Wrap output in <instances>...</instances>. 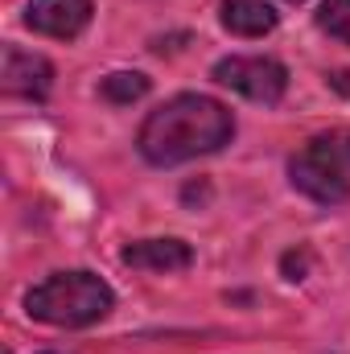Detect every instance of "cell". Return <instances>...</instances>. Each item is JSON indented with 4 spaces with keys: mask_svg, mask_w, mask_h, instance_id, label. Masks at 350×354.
I'll return each mask as SVG.
<instances>
[{
    "mask_svg": "<svg viewBox=\"0 0 350 354\" xmlns=\"http://www.w3.org/2000/svg\"><path fill=\"white\" fill-rule=\"evenodd\" d=\"M235 136V115L210 95H174L140 124V157L153 165H181L219 153Z\"/></svg>",
    "mask_w": 350,
    "mask_h": 354,
    "instance_id": "cell-1",
    "label": "cell"
},
{
    "mask_svg": "<svg viewBox=\"0 0 350 354\" xmlns=\"http://www.w3.org/2000/svg\"><path fill=\"white\" fill-rule=\"evenodd\" d=\"M116 297L95 272H54L25 292V313L58 330H83L111 313Z\"/></svg>",
    "mask_w": 350,
    "mask_h": 354,
    "instance_id": "cell-2",
    "label": "cell"
},
{
    "mask_svg": "<svg viewBox=\"0 0 350 354\" xmlns=\"http://www.w3.org/2000/svg\"><path fill=\"white\" fill-rule=\"evenodd\" d=\"M293 185L322 202V206H338L350 198V128L334 132H317L313 140H305V149L288 161Z\"/></svg>",
    "mask_w": 350,
    "mask_h": 354,
    "instance_id": "cell-3",
    "label": "cell"
},
{
    "mask_svg": "<svg viewBox=\"0 0 350 354\" xmlns=\"http://www.w3.org/2000/svg\"><path fill=\"white\" fill-rule=\"evenodd\" d=\"M214 83L239 91L243 99L252 103H276L284 91H288V71L276 62V58H260V54H235V58H223L214 62Z\"/></svg>",
    "mask_w": 350,
    "mask_h": 354,
    "instance_id": "cell-4",
    "label": "cell"
},
{
    "mask_svg": "<svg viewBox=\"0 0 350 354\" xmlns=\"http://www.w3.org/2000/svg\"><path fill=\"white\" fill-rule=\"evenodd\" d=\"M25 25L42 37L71 41L91 25V0H29L25 4Z\"/></svg>",
    "mask_w": 350,
    "mask_h": 354,
    "instance_id": "cell-5",
    "label": "cell"
},
{
    "mask_svg": "<svg viewBox=\"0 0 350 354\" xmlns=\"http://www.w3.org/2000/svg\"><path fill=\"white\" fill-rule=\"evenodd\" d=\"M4 95H21V99H46L54 87V66L42 54H29L21 46H4Z\"/></svg>",
    "mask_w": 350,
    "mask_h": 354,
    "instance_id": "cell-6",
    "label": "cell"
},
{
    "mask_svg": "<svg viewBox=\"0 0 350 354\" xmlns=\"http://www.w3.org/2000/svg\"><path fill=\"white\" fill-rule=\"evenodd\" d=\"M120 260L128 268H136V272L169 276V272H185V268L194 264V252L181 239H140V243H128L120 252Z\"/></svg>",
    "mask_w": 350,
    "mask_h": 354,
    "instance_id": "cell-7",
    "label": "cell"
},
{
    "mask_svg": "<svg viewBox=\"0 0 350 354\" xmlns=\"http://www.w3.org/2000/svg\"><path fill=\"white\" fill-rule=\"evenodd\" d=\"M276 8L264 0H227L223 4V29L235 37H264L276 29Z\"/></svg>",
    "mask_w": 350,
    "mask_h": 354,
    "instance_id": "cell-8",
    "label": "cell"
},
{
    "mask_svg": "<svg viewBox=\"0 0 350 354\" xmlns=\"http://www.w3.org/2000/svg\"><path fill=\"white\" fill-rule=\"evenodd\" d=\"M99 95H103L107 103H136V99L149 95V79L136 75V71H116V75H107V79L99 83Z\"/></svg>",
    "mask_w": 350,
    "mask_h": 354,
    "instance_id": "cell-9",
    "label": "cell"
},
{
    "mask_svg": "<svg viewBox=\"0 0 350 354\" xmlns=\"http://www.w3.org/2000/svg\"><path fill=\"white\" fill-rule=\"evenodd\" d=\"M317 29L350 46V0H326L317 8Z\"/></svg>",
    "mask_w": 350,
    "mask_h": 354,
    "instance_id": "cell-10",
    "label": "cell"
},
{
    "mask_svg": "<svg viewBox=\"0 0 350 354\" xmlns=\"http://www.w3.org/2000/svg\"><path fill=\"white\" fill-rule=\"evenodd\" d=\"M305 268H309V252H288L284 256V276L288 280H305Z\"/></svg>",
    "mask_w": 350,
    "mask_h": 354,
    "instance_id": "cell-11",
    "label": "cell"
},
{
    "mask_svg": "<svg viewBox=\"0 0 350 354\" xmlns=\"http://www.w3.org/2000/svg\"><path fill=\"white\" fill-rule=\"evenodd\" d=\"M326 83L338 91L342 99H350V71H330V75H326Z\"/></svg>",
    "mask_w": 350,
    "mask_h": 354,
    "instance_id": "cell-12",
    "label": "cell"
},
{
    "mask_svg": "<svg viewBox=\"0 0 350 354\" xmlns=\"http://www.w3.org/2000/svg\"><path fill=\"white\" fill-rule=\"evenodd\" d=\"M46 354H58V351H46Z\"/></svg>",
    "mask_w": 350,
    "mask_h": 354,
    "instance_id": "cell-13",
    "label": "cell"
},
{
    "mask_svg": "<svg viewBox=\"0 0 350 354\" xmlns=\"http://www.w3.org/2000/svg\"><path fill=\"white\" fill-rule=\"evenodd\" d=\"M293 4H297V0H293Z\"/></svg>",
    "mask_w": 350,
    "mask_h": 354,
    "instance_id": "cell-14",
    "label": "cell"
}]
</instances>
